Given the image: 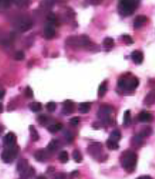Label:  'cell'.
<instances>
[{"instance_id": "cell-10", "label": "cell", "mask_w": 155, "mask_h": 179, "mask_svg": "<svg viewBox=\"0 0 155 179\" xmlns=\"http://www.w3.org/2000/svg\"><path fill=\"white\" fill-rule=\"evenodd\" d=\"M3 143L4 145L6 146V148L8 147H13V146H16V137H15V134L12 132H9L6 134L3 139Z\"/></svg>"}, {"instance_id": "cell-37", "label": "cell", "mask_w": 155, "mask_h": 179, "mask_svg": "<svg viewBox=\"0 0 155 179\" xmlns=\"http://www.w3.org/2000/svg\"><path fill=\"white\" fill-rule=\"evenodd\" d=\"M25 96H26L27 98H28V99H31L34 97L33 90H32L31 88H30L29 86H27L26 89H25Z\"/></svg>"}, {"instance_id": "cell-20", "label": "cell", "mask_w": 155, "mask_h": 179, "mask_svg": "<svg viewBox=\"0 0 155 179\" xmlns=\"http://www.w3.org/2000/svg\"><path fill=\"white\" fill-rule=\"evenodd\" d=\"M62 128H63V125H62V123H56L49 124L48 127H47V130H48L49 132L51 133V134H56L57 131L62 130Z\"/></svg>"}, {"instance_id": "cell-48", "label": "cell", "mask_w": 155, "mask_h": 179, "mask_svg": "<svg viewBox=\"0 0 155 179\" xmlns=\"http://www.w3.org/2000/svg\"><path fill=\"white\" fill-rule=\"evenodd\" d=\"M2 131H3V127L1 125V124H0V134H1Z\"/></svg>"}, {"instance_id": "cell-15", "label": "cell", "mask_w": 155, "mask_h": 179, "mask_svg": "<svg viewBox=\"0 0 155 179\" xmlns=\"http://www.w3.org/2000/svg\"><path fill=\"white\" fill-rule=\"evenodd\" d=\"M44 37L47 39H52L54 37V36L56 34V30L54 27L52 26L51 24H48V25H46V27L44 28Z\"/></svg>"}, {"instance_id": "cell-29", "label": "cell", "mask_w": 155, "mask_h": 179, "mask_svg": "<svg viewBox=\"0 0 155 179\" xmlns=\"http://www.w3.org/2000/svg\"><path fill=\"white\" fill-rule=\"evenodd\" d=\"M37 122L40 125H47V123L49 122V117L47 115H44V114H41V115H38V117H37Z\"/></svg>"}, {"instance_id": "cell-38", "label": "cell", "mask_w": 155, "mask_h": 179, "mask_svg": "<svg viewBox=\"0 0 155 179\" xmlns=\"http://www.w3.org/2000/svg\"><path fill=\"white\" fill-rule=\"evenodd\" d=\"M79 122H80V118L78 116L71 118L70 120H69V123H70V124H71L72 126H74V127L78 125Z\"/></svg>"}, {"instance_id": "cell-34", "label": "cell", "mask_w": 155, "mask_h": 179, "mask_svg": "<svg viewBox=\"0 0 155 179\" xmlns=\"http://www.w3.org/2000/svg\"><path fill=\"white\" fill-rule=\"evenodd\" d=\"M15 4L20 8L28 7L29 5L28 0H14Z\"/></svg>"}, {"instance_id": "cell-3", "label": "cell", "mask_w": 155, "mask_h": 179, "mask_svg": "<svg viewBox=\"0 0 155 179\" xmlns=\"http://www.w3.org/2000/svg\"><path fill=\"white\" fill-rule=\"evenodd\" d=\"M139 81L136 77H126L121 78L118 81V87L125 90H134L138 87Z\"/></svg>"}, {"instance_id": "cell-44", "label": "cell", "mask_w": 155, "mask_h": 179, "mask_svg": "<svg viewBox=\"0 0 155 179\" xmlns=\"http://www.w3.org/2000/svg\"><path fill=\"white\" fill-rule=\"evenodd\" d=\"M5 93H6L5 90H0V100H2V99L3 97H4Z\"/></svg>"}, {"instance_id": "cell-49", "label": "cell", "mask_w": 155, "mask_h": 179, "mask_svg": "<svg viewBox=\"0 0 155 179\" xmlns=\"http://www.w3.org/2000/svg\"><path fill=\"white\" fill-rule=\"evenodd\" d=\"M19 179H27V178H23V177H20V178Z\"/></svg>"}, {"instance_id": "cell-35", "label": "cell", "mask_w": 155, "mask_h": 179, "mask_svg": "<svg viewBox=\"0 0 155 179\" xmlns=\"http://www.w3.org/2000/svg\"><path fill=\"white\" fill-rule=\"evenodd\" d=\"M25 58V55L23 51H18L15 54V59L17 61H22Z\"/></svg>"}, {"instance_id": "cell-41", "label": "cell", "mask_w": 155, "mask_h": 179, "mask_svg": "<svg viewBox=\"0 0 155 179\" xmlns=\"http://www.w3.org/2000/svg\"><path fill=\"white\" fill-rule=\"evenodd\" d=\"M78 171H73L72 172H71L70 173V175H69V178H76V177H78Z\"/></svg>"}, {"instance_id": "cell-46", "label": "cell", "mask_w": 155, "mask_h": 179, "mask_svg": "<svg viewBox=\"0 0 155 179\" xmlns=\"http://www.w3.org/2000/svg\"><path fill=\"white\" fill-rule=\"evenodd\" d=\"M36 179H47L46 178L45 176H43V175H40V176H38Z\"/></svg>"}, {"instance_id": "cell-7", "label": "cell", "mask_w": 155, "mask_h": 179, "mask_svg": "<svg viewBox=\"0 0 155 179\" xmlns=\"http://www.w3.org/2000/svg\"><path fill=\"white\" fill-rule=\"evenodd\" d=\"M88 154L91 155L93 158L95 159H99L100 158L102 157V152H103V146L100 143H92V144H89L88 146Z\"/></svg>"}, {"instance_id": "cell-42", "label": "cell", "mask_w": 155, "mask_h": 179, "mask_svg": "<svg viewBox=\"0 0 155 179\" xmlns=\"http://www.w3.org/2000/svg\"><path fill=\"white\" fill-rule=\"evenodd\" d=\"M48 19L51 22H55V21H56L55 15H54L53 13H50V14H49V16H48Z\"/></svg>"}, {"instance_id": "cell-25", "label": "cell", "mask_w": 155, "mask_h": 179, "mask_svg": "<svg viewBox=\"0 0 155 179\" xmlns=\"http://www.w3.org/2000/svg\"><path fill=\"white\" fill-rule=\"evenodd\" d=\"M152 134H153V129L151 128V127H149V126H147V127H144L141 129L139 135H140L141 137H145L151 135Z\"/></svg>"}, {"instance_id": "cell-14", "label": "cell", "mask_w": 155, "mask_h": 179, "mask_svg": "<svg viewBox=\"0 0 155 179\" xmlns=\"http://www.w3.org/2000/svg\"><path fill=\"white\" fill-rule=\"evenodd\" d=\"M131 57H132V61L136 65H141L144 61V55H143L142 52L139 50H134L131 54Z\"/></svg>"}, {"instance_id": "cell-28", "label": "cell", "mask_w": 155, "mask_h": 179, "mask_svg": "<svg viewBox=\"0 0 155 179\" xmlns=\"http://www.w3.org/2000/svg\"><path fill=\"white\" fill-rule=\"evenodd\" d=\"M72 158L78 163H81L83 160L82 155H81V152L78 150H74V151L72 152Z\"/></svg>"}, {"instance_id": "cell-47", "label": "cell", "mask_w": 155, "mask_h": 179, "mask_svg": "<svg viewBox=\"0 0 155 179\" xmlns=\"http://www.w3.org/2000/svg\"><path fill=\"white\" fill-rule=\"evenodd\" d=\"M2 112H3V105L2 104L0 103V113H2Z\"/></svg>"}, {"instance_id": "cell-23", "label": "cell", "mask_w": 155, "mask_h": 179, "mask_svg": "<svg viewBox=\"0 0 155 179\" xmlns=\"http://www.w3.org/2000/svg\"><path fill=\"white\" fill-rule=\"evenodd\" d=\"M91 110V103L88 102H84V103H81L78 106V110L81 112V113H88Z\"/></svg>"}, {"instance_id": "cell-30", "label": "cell", "mask_w": 155, "mask_h": 179, "mask_svg": "<svg viewBox=\"0 0 155 179\" xmlns=\"http://www.w3.org/2000/svg\"><path fill=\"white\" fill-rule=\"evenodd\" d=\"M58 159H59V160L62 163H66L69 161V153L65 150L61 151L60 153H59Z\"/></svg>"}, {"instance_id": "cell-9", "label": "cell", "mask_w": 155, "mask_h": 179, "mask_svg": "<svg viewBox=\"0 0 155 179\" xmlns=\"http://www.w3.org/2000/svg\"><path fill=\"white\" fill-rule=\"evenodd\" d=\"M32 21L28 18H23L20 20L18 24V28L21 32H26L32 28Z\"/></svg>"}, {"instance_id": "cell-12", "label": "cell", "mask_w": 155, "mask_h": 179, "mask_svg": "<svg viewBox=\"0 0 155 179\" xmlns=\"http://www.w3.org/2000/svg\"><path fill=\"white\" fill-rule=\"evenodd\" d=\"M29 164H28V160L26 159H21L18 162L16 165V168L17 171H18V173L20 175H22V174L25 173V172L29 168Z\"/></svg>"}, {"instance_id": "cell-32", "label": "cell", "mask_w": 155, "mask_h": 179, "mask_svg": "<svg viewBox=\"0 0 155 179\" xmlns=\"http://www.w3.org/2000/svg\"><path fill=\"white\" fill-rule=\"evenodd\" d=\"M103 44L104 47H107V48H111L114 46V40L112 37H106L103 40Z\"/></svg>"}, {"instance_id": "cell-5", "label": "cell", "mask_w": 155, "mask_h": 179, "mask_svg": "<svg viewBox=\"0 0 155 179\" xmlns=\"http://www.w3.org/2000/svg\"><path fill=\"white\" fill-rule=\"evenodd\" d=\"M137 8L135 0H122L120 2V11L124 15H131Z\"/></svg>"}, {"instance_id": "cell-19", "label": "cell", "mask_w": 155, "mask_h": 179, "mask_svg": "<svg viewBox=\"0 0 155 179\" xmlns=\"http://www.w3.org/2000/svg\"><path fill=\"white\" fill-rule=\"evenodd\" d=\"M29 131H30V139L34 142L39 141L40 139V135H39L37 130L35 128V127L34 125H30L29 126Z\"/></svg>"}, {"instance_id": "cell-22", "label": "cell", "mask_w": 155, "mask_h": 179, "mask_svg": "<svg viewBox=\"0 0 155 179\" xmlns=\"http://www.w3.org/2000/svg\"><path fill=\"white\" fill-rule=\"evenodd\" d=\"M106 144L107 148L111 150H118L119 147H120L119 142H117V141H113V140L110 139V138L107 139Z\"/></svg>"}, {"instance_id": "cell-43", "label": "cell", "mask_w": 155, "mask_h": 179, "mask_svg": "<svg viewBox=\"0 0 155 179\" xmlns=\"http://www.w3.org/2000/svg\"><path fill=\"white\" fill-rule=\"evenodd\" d=\"M136 179H153V178H151V176H149V175H142V176L139 177V178H137Z\"/></svg>"}, {"instance_id": "cell-36", "label": "cell", "mask_w": 155, "mask_h": 179, "mask_svg": "<svg viewBox=\"0 0 155 179\" xmlns=\"http://www.w3.org/2000/svg\"><path fill=\"white\" fill-rule=\"evenodd\" d=\"M56 108H57V105L54 102H49L47 104V110L49 112H53L56 110Z\"/></svg>"}, {"instance_id": "cell-17", "label": "cell", "mask_w": 155, "mask_h": 179, "mask_svg": "<svg viewBox=\"0 0 155 179\" xmlns=\"http://www.w3.org/2000/svg\"><path fill=\"white\" fill-rule=\"evenodd\" d=\"M59 141L57 139H52V141H49V143L47 145V150L49 153H54L55 152H57L58 148L59 147Z\"/></svg>"}, {"instance_id": "cell-4", "label": "cell", "mask_w": 155, "mask_h": 179, "mask_svg": "<svg viewBox=\"0 0 155 179\" xmlns=\"http://www.w3.org/2000/svg\"><path fill=\"white\" fill-rule=\"evenodd\" d=\"M91 40L86 35L71 36L68 37L66 40V43L72 47H85L89 45Z\"/></svg>"}, {"instance_id": "cell-2", "label": "cell", "mask_w": 155, "mask_h": 179, "mask_svg": "<svg viewBox=\"0 0 155 179\" xmlns=\"http://www.w3.org/2000/svg\"><path fill=\"white\" fill-rule=\"evenodd\" d=\"M113 111V107L108 104H103L99 108L98 117L104 125H111L113 124V120L111 118Z\"/></svg>"}, {"instance_id": "cell-33", "label": "cell", "mask_w": 155, "mask_h": 179, "mask_svg": "<svg viewBox=\"0 0 155 179\" xmlns=\"http://www.w3.org/2000/svg\"><path fill=\"white\" fill-rule=\"evenodd\" d=\"M63 135H64L65 139H66L69 143L72 142V141H74L75 137H74V135H73L72 133H71L70 131H68V130L65 131L64 133H63Z\"/></svg>"}, {"instance_id": "cell-18", "label": "cell", "mask_w": 155, "mask_h": 179, "mask_svg": "<svg viewBox=\"0 0 155 179\" xmlns=\"http://www.w3.org/2000/svg\"><path fill=\"white\" fill-rule=\"evenodd\" d=\"M146 21H147V17L145 15H138L134 20V28L135 29L141 28Z\"/></svg>"}, {"instance_id": "cell-31", "label": "cell", "mask_w": 155, "mask_h": 179, "mask_svg": "<svg viewBox=\"0 0 155 179\" xmlns=\"http://www.w3.org/2000/svg\"><path fill=\"white\" fill-rule=\"evenodd\" d=\"M131 122V112L130 110H126L124 112L123 115V124L126 127L129 125Z\"/></svg>"}, {"instance_id": "cell-40", "label": "cell", "mask_w": 155, "mask_h": 179, "mask_svg": "<svg viewBox=\"0 0 155 179\" xmlns=\"http://www.w3.org/2000/svg\"><path fill=\"white\" fill-rule=\"evenodd\" d=\"M54 179H68V175L64 172H59L56 175Z\"/></svg>"}, {"instance_id": "cell-13", "label": "cell", "mask_w": 155, "mask_h": 179, "mask_svg": "<svg viewBox=\"0 0 155 179\" xmlns=\"http://www.w3.org/2000/svg\"><path fill=\"white\" fill-rule=\"evenodd\" d=\"M138 119L140 122L142 123H148V122H151L153 120V115L152 114L150 113L147 111H141L140 113L139 114Z\"/></svg>"}, {"instance_id": "cell-1", "label": "cell", "mask_w": 155, "mask_h": 179, "mask_svg": "<svg viewBox=\"0 0 155 179\" xmlns=\"http://www.w3.org/2000/svg\"><path fill=\"white\" fill-rule=\"evenodd\" d=\"M137 162V154L132 150H125L121 156V164L128 173H132L135 170Z\"/></svg>"}, {"instance_id": "cell-8", "label": "cell", "mask_w": 155, "mask_h": 179, "mask_svg": "<svg viewBox=\"0 0 155 179\" xmlns=\"http://www.w3.org/2000/svg\"><path fill=\"white\" fill-rule=\"evenodd\" d=\"M49 155H50V153L47 151V149H40L37 150L35 152L34 154V157L38 162L43 163V162H46L48 159Z\"/></svg>"}, {"instance_id": "cell-27", "label": "cell", "mask_w": 155, "mask_h": 179, "mask_svg": "<svg viewBox=\"0 0 155 179\" xmlns=\"http://www.w3.org/2000/svg\"><path fill=\"white\" fill-rule=\"evenodd\" d=\"M121 137H122V135H121V132L120 130H118V129H115V130H113L111 133H110V139L117 141V142L120 141V140L121 139Z\"/></svg>"}, {"instance_id": "cell-16", "label": "cell", "mask_w": 155, "mask_h": 179, "mask_svg": "<svg viewBox=\"0 0 155 179\" xmlns=\"http://www.w3.org/2000/svg\"><path fill=\"white\" fill-rule=\"evenodd\" d=\"M144 103L146 105H152L155 104V88L149 91V93L146 95Z\"/></svg>"}, {"instance_id": "cell-39", "label": "cell", "mask_w": 155, "mask_h": 179, "mask_svg": "<svg viewBox=\"0 0 155 179\" xmlns=\"http://www.w3.org/2000/svg\"><path fill=\"white\" fill-rule=\"evenodd\" d=\"M122 40H123V41L127 44H132L134 43L133 39L128 34H125L122 36Z\"/></svg>"}, {"instance_id": "cell-6", "label": "cell", "mask_w": 155, "mask_h": 179, "mask_svg": "<svg viewBox=\"0 0 155 179\" xmlns=\"http://www.w3.org/2000/svg\"><path fill=\"white\" fill-rule=\"evenodd\" d=\"M19 153V149L18 146H15L13 147L6 148L1 154V158L6 163H11L15 160Z\"/></svg>"}, {"instance_id": "cell-21", "label": "cell", "mask_w": 155, "mask_h": 179, "mask_svg": "<svg viewBox=\"0 0 155 179\" xmlns=\"http://www.w3.org/2000/svg\"><path fill=\"white\" fill-rule=\"evenodd\" d=\"M142 137H141L140 135H137V136H134V137H132V141H131V142H132V145L134 147H140L144 144V140H143Z\"/></svg>"}, {"instance_id": "cell-45", "label": "cell", "mask_w": 155, "mask_h": 179, "mask_svg": "<svg viewBox=\"0 0 155 179\" xmlns=\"http://www.w3.org/2000/svg\"><path fill=\"white\" fill-rule=\"evenodd\" d=\"M91 2L93 3V4H99L102 0H91Z\"/></svg>"}, {"instance_id": "cell-26", "label": "cell", "mask_w": 155, "mask_h": 179, "mask_svg": "<svg viewBox=\"0 0 155 179\" xmlns=\"http://www.w3.org/2000/svg\"><path fill=\"white\" fill-rule=\"evenodd\" d=\"M29 108L33 112H38L42 110V104L39 102H33L30 103Z\"/></svg>"}, {"instance_id": "cell-11", "label": "cell", "mask_w": 155, "mask_h": 179, "mask_svg": "<svg viewBox=\"0 0 155 179\" xmlns=\"http://www.w3.org/2000/svg\"><path fill=\"white\" fill-rule=\"evenodd\" d=\"M75 111V103L71 100H66L62 104V112L66 115L73 113Z\"/></svg>"}, {"instance_id": "cell-24", "label": "cell", "mask_w": 155, "mask_h": 179, "mask_svg": "<svg viewBox=\"0 0 155 179\" xmlns=\"http://www.w3.org/2000/svg\"><path fill=\"white\" fill-rule=\"evenodd\" d=\"M107 81H105L100 83V85L99 86L98 96L100 98H102V97L104 96V95L106 94V93H107Z\"/></svg>"}]
</instances>
